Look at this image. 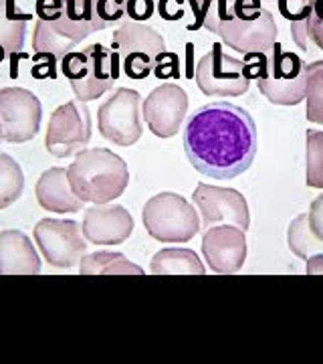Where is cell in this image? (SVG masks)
<instances>
[{"label":"cell","instance_id":"obj_9","mask_svg":"<svg viewBox=\"0 0 323 364\" xmlns=\"http://www.w3.org/2000/svg\"><path fill=\"white\" fill-rule=\"evenodd\" d=\"M196 85L210 97H236L248 91L251 77L245 61L226 55L222 45L214 43L196 65Z\"/></svg>","mask_w":323,"mask_h":364},{"label":"cell","instance_id":"obj_10","mask_svg":"<svg viewBox=\"0 0 323 364\" xmlns=\"http://www.w3.org/2000/svg\"><path fill=\"white\" fill-rule=\"evenodd\" d=\"M142 97L136 90L119 87L107 97L99 112L97 124L99 134L116 146H133L142 138V117H140Z\"/></svg>","mask_w":323,"mask_h":364},{"label":"cell","instance_id":"obj_14","mask_svg":"<svg viewBox=\"0 0 323 364\" xmlns=\"http://www.w3.org/2000/svg\"><path fill=\"white\" fill-rule=\"evenodd\" d=\"M194 205L202 217V227L234 225L243 231L251 225L246 198L234 188H220L200 182L194 191Z\"/></svg>","mask_w":323,"mask_h":364},{"label":"cell","instance_id":"obj_4","mask_svg":"<svg viewBox=\"0 0 323 364\" xmlns=\"http://www.w3.org/2000/svg\"><path fill=\"white\" fill-rule=\"evenodd\" d=\"M67 178L73 193L83 203L107 205L126 193L129 184V170L124 158L107 148L81 150L67 168Z\"/></svg>","mask_w":323,"mask_h":364},{"label":"cell","instance_id":"obj_32","mask_svg":"<svg viewBox=\"0 0 323 364\" xmlns=\"http://www.w3.org/2000/svg\"><path fill=\"white\" fill-rule=\"evenodd\" d=\"M126 11L131 21H148L154 13V2L152 0H128Z\"/></svg>","mask_w":323,"mask_h":364},{"label":"cell","instance_id":"obj_35","mask_svg":"<svg viewBox=\"0 0 323 364\" xmlns=\"http://www.w3.org/2000/svg\"><path fill=\"white\" fill-rule=\"evenodd\" d=\"M0 140H2V126H0Z\"/></svg>","mask_w":323,"mask_h":364},{"label":"cell","instance_id":"obj_31","mask_svg":"<svg viewBox=\"0 0 323 364\" xmlns=\"http://www.w3.org/2000/svg\"><path fill=\"white\" fill-rule=\"evenodd\" d=\"M307 223H310L311 233L315 235V239H319L323 243V195H319L311 203Z\"/></svg>","mask_w":323,"mask_h":364},{"label":"cell","instance_id":"obj_18","mask_svg":"<svg viewBox=\"0 0 323 364\" xmlns=\"http://www.w3.org/2000/svg\"><path fill=\"white\" fill-rule=\"evenodd\" d=\"M234 0H160L158 13L164 21L180 23L186 31L212 25L233 6Z\"/></svg>","mask_w":323,"mask_h":364},{"label":"cell","instance_id":"obj_36","mask_svg":"<svg viewBox=\"0 0 323 364\" xmlns=\"http://www.w3.org/2000/svg\"><path fill=\"white\" fill-rule=\"evenodd\" d=\"M271 2H277V0H271Z\"/></svg>","mask_w":323,"mask_h":364},{"label":"cell","instance_id":"obj_1","mask_svg":"<svg viewBox=\"0 0 323 364\" xmlns=\"http://www.w3.org/2000/svg\"><path fill=\"white\" fill-rule=\"evenodd\" d=\"M184 152L200 174L231 181L251 168L257 156V126L234 104L198 107L184 128Z\"/></svg>","mask_w":323,"mask_h":364},{"label":"cell","instance_id":"obj_19","mask_svg":"<svg viewBox=\"0 0 323 364\" xmlns=\"http://www.w3.org/2000/svg\"><path fill=\"white\" fill-rule=\"evenodd\" d=\"M40 257L23 231H0V275H39Z\"/></svg>","mask_w":323,"mask_h":364},{"label":"cell","instance_id":"obj_11","mask_svg":"<svg viewBox=\"0 0 323 364\" xmlns=\"http://www.w3.org/2000/svg\"><path fill=\"white\" fill-rule=\"evenodd\" d=\"M91 140V114L85 102H67L53 112L45 136L49 154L67 158L85 150Z\"/></svg>","mask_w":323,"mask_h":364},{"label":"cell","instance_id":"obj_29","mask_svg":"<svg viewBox=\"0 0 323 364\" xmlns=\"http://www.w3.org/2000/svg\"><path fill=\"white\" fill-rule=\"evenodd\" d=\"M95 11L105 25L109 26L117 21H121V16L126 13V2L124 0H97Z\"/></svg>","mask_w":323,"mask_h":364},{"label":"cell","instance_id":"obj_30","mask_svg":"<svg viewBox=\"0 0 323 364\" xmlns=\"http://www.w3.org/2000/svg\"><path fill=\"white\" fill-rule=\"evenodd\" d=\"M307 35L323 51V0H313L310 21H307Z\"/></svg>","mask_w":323,"mask_h":364},{"label":"cell","instance_id":"obj_7","mask_svg":"<svg viewBox=\"0 0 323 364\" xmlns=\"http://www.w3.org/2000/svg\"><path fill=\"white\" fill-rule=\"evenodd\" d=\"M119 67L111 59V51L93 43L83 51H69L61 59V73L71 81V90L79 102H93L114 87Z\"/></svg>","mask_w":323,"mask_h":364},{"label":"cell","instance_id":"obj_23","mask_svg":"<svg viewBox=\"0 0 323 364\" xmlns=\"http://www.w3.org/2000/svg\"><path fill=\"white\" fill-rule=\"evenodd\" d=\"M25 191V174L21 164L9 154H0V210L16 203Z\"/></svg>","mask_w":323,"mask_h":364},{"label":"cell","instance_id":"obj_28","mask_svg":"<svg viewBox=\"0 0 323 364\" xmlns=\"http://www.w3.org/2000/svg\"><path fill=\"white\" fill-rule=\"evenodd\" d=\"M277 6L287 21L295 23V21L310 18L313 0H277Z\"/></svg>","mask_w":323,"mask_h":364},{"label":"cell","instance_id":"obj_17","mask_svg":"<svg viewBox=\"0 0 323 364\" xmlns=\"http://www.w3.org/2000/svg\"><path fill=\"white\" fill-rule=\"evenodd\" d=\"M81 231L93 245H121L133 233V217L121 205H95L85 208Z\"/></svg>","mask_w":323,"mask_h":364},{"label":"cell","instance_id":"obj_37","mask_svg":"<svg viewBox=\"0 0 323 364\" xmlns=\"http://www.w3.org/2000/svg\"><path fill=\"white\" fill-rule=\"evenodd\" d=\"M63 2H69V0H63Z\"/></svg>","mask_w":323,"mask_h":364},{"label":"cell","instance_id":"obj_15","mask_svg":"<svg viewBox=\"0 0 323 364\" xmlns=\"http://www.w3.org/2000/svg\"><path fill=\"white\" fill-rule=\"evenodd\" d=\"M202 255L214 273L231 275L246 261V231L234 225H214L202 235Z\"/></svg>","mask_w":323,"mask_h":364},{"label":"cell","instance_id":"obj_22","mask_svg":"<svg viewBox=\"0 0 323 364\" xmlns=\"http://www.w3.org/2000/svg\"><path fill=\"white\" fill-rule=\"evenodd\" d=\"M154 275H204V265L192 249L170 247L162 249L150 263Z\"/></svg>","mask_w":323,"mask_h":364},{"label":"cell","instance_id":"obj_5","mask_svg":"<svg viewBox=\"0 0 323 364\" xmlns=\"http://www.w3.org/2000/svg\"><path fill=\"white\" fill-rule=\"evenodd\" d=\"M207 31L219 35L226 47L243 55L269 51L277 43L275 18L261 6V0H234L233 6L208 25Z\"/></svg>","mask_w":323,"mask_h":364},{"label":"cell","instance_id":"obj_26","mask_svg":"<svg viewBox=\"0 0 323 364\" xmlns=\"http://www.w3.org/2000/svg\"><path fill=\"white\" fill-rule=\"evenodd\" d=\"M305 116L311 124H323V61L307 65V85H305Z\"/></svg>","mask_w":323,"mask_h":364},{"label":"cell","instance_id":"obj_2","mask_svg":"<svg viewBox=\"0 0 323 364\" xmlns=\"http://www.w3.org/2000/svg\"><path fill=\"white\" fill-rule=\"evenodd\" d=\"M245 67L251 81L275 105H297L305 100L307 65L297 53L275 43L269 51L246 53Z\"/></svg>","mask_w":323,"mask_h":364},{"label":"cell","instance_id":"obj_27","mask_svg":"<svg viewBox=\"0 0 323 364\" xmlns=\"http://www.w3.org/2000/svg\"><path fill=\"white\" fill-rule=\"evenodd\" d=\"M124 253L117 251H97L93 255H83L79 261V272L81 275H105V272L116 263V261L124 259Z\"/></svg>","mask_w":323,"mask_h":364},{"label":"cell","instance_id":"obj_33","mask_svg":"<svg viewBox=\"0 0 323 364\" xmlns=\"http://www.w3.org/2000/svg\"><path fill=\"white\" fill-rule=\"evenodd\" d=\"M307 21L310 18H303V21H295V23H291V33H293V39L297 43L301 49H305L307 51Z\"/></svg>","mask_w":323,"mask_h":364},{"label":"cell","instance_id":"obj_16","mask_svg":"<svg viewBox=\"0 0 323 364\" xmlns=\"http://www.w3.org/2000/svg\"><path fill=\"white\" fill-rule=\"evenodd\" d=\"M188 112V95L176 83L155 87L143 102V117L150 132L158 138H172L180 130Z\"/></svg>","mask_w":323,"mask_h":364},{"label":"cell","instance_id":"obj_24","mask_svg":"<svg viewBox=\"0 0 323 364\" xmlns=\"http://www.w3.org/2000/svg\"><path fill=\"white\" fill-rule=\"evenodd\" d=\"M287 243L289 249L297 255L299 259H310L311 255H315L322 249V241L315 239V235L311 233L310 223H307V213L295 217L289 229H287Z\"/></svg>","mask_w":323,"mask_h":364},{"label":"cell","instance_id":"obj_3","mask_svg":"<svg viewBox=\"0 0 323 364\" xmlns=\"http://www.w3.org/2000/svg\"><path fill=\"white\" fill-rule=\"evenodd\" d=\"M97 0H69L65 2L63 11L57 18L43 21L37 18L35 33H33V49L35 61L47 59V65L55 77L53 63L57 59H63L81 41L89 35L107 28L99 14L95 11Z\"/></svg>","mask_w":323,"mask_h":364},{"label":"cell","instance_id":"obj_21","mask_svg":"<svg viewBox=\"0 0 323 364\" xmlns=\"http://www.w3.org/2000/svg\"><path fill=\"white\" fill-rule=\"evenodd\" d=\"M28 21L31 14L18 11L16 0H0V61L23 49Z\"/></svg>","mask_w":323,"mask_h":364},{"label":"cell","instance_id":"obj_20","mask_svg":"<svg viewBox=\"0 0 323 364\" xmlns=\"http://www.w3.org/2000/svg\"><path fill=\"white\" fill-rule=\"evenodd\" d=\"M35 195L39 205L45 210H51V213H79L83 210V200L79 198L71 184L67 178V170L65 168H49L40 174L39 182H37V188H35Z\"/></svg>","mask_w":323,"mask_h":364},{"label":"cell","instance_id":"obj_8","mask_svg":"<svg viewBox=\"0 0 323 364\" xmlns=\"http://www.w3.org/2000/svg\"><path fill=\"white\" fill-rule=\"evenodd\" d=\"M148 235L162 243H186L200 233V219L194 207L176 193L152 196L142 210Z\"/></svg>","mask_w":323,"mask_h":364},{"label":"cell","instance_id":"obj_12","mask_svg":"<svg viewBox=\"0 0 323 364\" xmlns=\"http://www.w3.org/2000/svg\"><path fill=\"white\" fill-rule=\"evenodd\" d=\"M35 241L43 257L55 267L71 269L87 253L81 225L71 219H43L35 227Z\"/></svg>","mask_w":323,"mask_h":364},{"label":"cell","instance_id":"obj_13","mask_svg":"<svg viewBox=\"0 0 323 364\" xmlns=\"http://www.w3.org/2000/svg\"><path fill=\"white\" fill-rule=\"evenodd\" d=\"M39 97L25 87L0 90V126L2 140L11 144H25L33 140L40 128Z\"/></svg>","mask_w":323,"mask_h":364},{"label":"cell","instance_id":"obj_34","mask_svg":"<svg viewBox=\"0 0 323 364\" xmlns=\"http://www.w3.org/2000/svg\"><path fill=\"white\" fill-rule=\"evenodd\" d=\"M305 273L307 275H323V253H315L305 259Z\"/></svg>","mask_w":323,"mask_h":364},{"label":"cell","instance_id":"obj_6","mask_svg":"<svg viewBox=\"0 0 323 364\" xmlns=\"http://www.w3.org/2000/svg\"><path fill=\"white\" fill-rule=\"evenodd\" d=\"M111 57L129 79L142 81L152 75L166 53V41L152 28L138 21H124L111 37Z\"/></svg>","mask_w":323,"mask_h":364},{"label":"cell","instance_id":"obj_25","mask_svg":"<svg viewBox=\"0 0 323 364\" xmlns=\"http://www.w3.org/2000/svg\"><path fill=\"white\" fill-rule=\"evenodd\" d=\"M305 182L310 188H323V132L305 134Z\"/></svg>","mask_w":323,"mask_h":364}]
</instances>
